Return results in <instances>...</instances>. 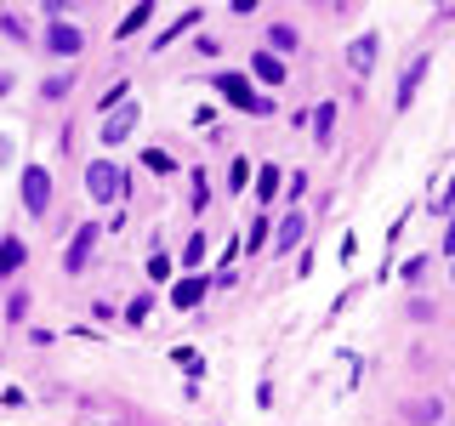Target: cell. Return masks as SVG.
<instances>
[{
    "label": "cell",
    "mask_w": 455,
    "mask_h": 426,
    "mask_svg": "<svg viewBox=\"0 0 455 426\" xmlns=\"http://www.w3.org/2000/svg\"><path fill=\"white\" fill-rule=\"evenodd\" d=\"M85 193H92L97 205H114V199L125 193V170H120V165H108V160H97L92 170H85Z\"/></svg>",
    "instance_id": "6da1fadb"
},
{
    "label": "cell",
    "mask_w": 455,
    "mask_h": 426,
    "mask_svg": "<svg viewBox=\"0 0 455 426\" xmlns=\"http://www.w3.org/2000/svg\"><path fill=\"white\" fill-rule=\"evenodd\" d=\"M217 91H222L234 108H245V114H274V103H267V97H256L245 75H222V80H217Z\"/></svg>",
    "instance_id": "7a4b0ae2"
},
{
    "label": "cell",
    "mask_w": 455,
    "mask_h": 426,
    "mask_svg": "<svg viewBox=\"0 0 455 426\" xmlns=\"http://www.w3.org/2000/svg\"><path fill=\"white\" fill-rule=\"evenodd\" d=\"M46 205H52V177H46V165H28L23 170V210L46 217Z\"/></svg>",
    "instance_id": "3957f363"
},
{
    "label": "cell",
    "mask_w": 455,
    "mask_h": 426,
    "mask_svg": "<svg viewBox=\"0 0 455 426\" xmlns=\"http://www.w3.org/2000/svg\"><path fill=\"white\" fill-rule=\"evenodd\" d=\"M92 245H97V222H80V233L68 239V256H63L68 273H85V262H92Z\"/></svg>",
    "instance_id": "277c9868"
},
{
    "label": "cell",
    "mask_w": 455,
    "mask_h": 426,
    "mask_svg": "<svg viewBox=\"0 0 455 426\" xmlns=\"http://www.w3.org/2000/svg\"><path fill=\"white\" fill-rule=\"evenodd\" d=\"M80 46H85V35H80L75 23H46V51L52 57H75Z\"/></svg>",
    "instance_id": "5b68a950"
},
{
    "label": "cell",
    "mask_w": 455,
    "mask_h": 426,
    "mask_svg": "<svg viewBox=\"0 0 455 426\" xmlns=\"http://www.w3.org/2000/svg\"><path fill=\"white\" fill-rule=\"evenodd\" d=\"M137 120H142L137 103H120V108H114L108 120H103V131H97V137H103V142H125V137L137 131Z\"/></svg>",
    "instance_id": "8992f818"
},
{
    "label": "cell",
    "mask_w": 455,
    "mask_h": 426,
    "mask_svg": "<svg viewBox=\"0 0 455 426\" xmlns=\"http://www.w3.org/2000/svg\"><path fill=\"white\" fill-rule=\"evenodd\" d=\"M205 290H211V284L199 279V273L177 279V290H171V307H177V312H188V307H199V302H205Z\"/></svg>",
    "instance_id": "52a82bcc"
},
{
    "label": "cell",
    "mask_w": 455,
    "mask_h": 426,
    "mask_svg": "<svg viewBox=\"0 0 455 426\" xmlns=\"http://www.w3.org/2000/svg\"><path fill=\"white\" fill-rule=\"evenodd\" d=\"M376 51H381V40H376V35H359V40L347 46V63L359 68V75H370V68H376Z\"/></svg>",
    "instance_id": "ba28073f"
},
{
    "label": "cell",
    "mask_w": 455,
    "mask_h": 426,
    "mask_svg": "<svg viewBox=\"0 0 455 426\" xmlns=\"http://www.w3.org/2000/svg\"><path fill=\"white\" fill-rule=\"evenodd\" d=\"M251 75L262 80V85H284V63H279L274 51H256V57H251Z\"/></svg>",
    "instance_id": "9c48e42d"
},
{
    "label": "cell",
    "mask_w": 455,
    "mask_h": 426,
    "mask_svg": "<svg viewBox=\"0 0 455 426\" xmlns=\"http://www.w3.org/2000/svg\"><path fill=\"white\" fill-rule=\"evenodd\" d=\"M23 256H28V245H23L18 233H6V239H0V273H18Z\"/></svg>",
    "instance_id": "30bf717a"
},
{
    "label": "cell",
    "mask_w": 455,
    "mask_h": 426,
    "mask_svg": "<svg viewBox=\"0 0 455 426\" xmlns=\"http://www.w3.org/2000/svg\"><path fill=\"white\" fill-rule=\"evenodd\" d=\"M302 233H307V217H284L279 239H274V250H296V245H302Z\"/></svg>",
    "instance_id": "8fae6325"
},
{
    "label": "cell",
    "mask_w": 455,
    "mask_h": 426,
    "mask_svg": "<svg viewBox=\"0 0 455 426\" xmlns=\"http://www.w3.org/2000/svg\"><path fill=\"white\" fill-rule=\"evenodd\" d=\"M421 75H427V57H421V63H410V68H404V85H398V108H410V97H416Z\"/></svg>",
    "instance_id": "7c38bea8"
},
{
    "label": "cell",
    "mask_w": 455,
    "mask_h": 426,
    "mask_svg": "<svg viewBox=\"0 0 455 426\" xmlns=\"http://www.w3.org/2000/svg\"><path fill=\"white\" fill-rule=\"evenodd\" d=\"M404 415L427 426V421H438V404H433V398H421V404H404Z\"/></svg>",
    "instance_id": "4fadbf2b"
},
{
    "label": "cell",
    "mask_w": 455,
    "mask_h": 426,
    "mask_svg": "<svg viewBox=\"0 0 455 426\" xmlns=\"http://www.w3.org/2000/svg\"><path fill=\"white\" fill-rule=\"evenodd\" d=\"M267 40H274L267 51H296V28H284V23H274V35H267Z\"/></svg>",
    "instance_id": "5bb4252c"
},
{
    "label": "cell",
    "mask_w": 455,
    "mask_h": 426,
    "mask_svg": "<svg viewBox=\"0 0 455 426\" xmlns=\"http://www.w3.org/2000/svg\"><path fill=\"white\" fill-rule=\"evenodd\" d=\"M331 125H336V108H331V103H319V114H313V131H319V142L331 137Z\"/></svg>",
    "instance_id": "9a60e30c"
},
{
    "label": "cell",
    "mask_w": 455,
    "mask_h": 426,
    "mask_svg": "<svg viewBox=\"0 0 455 426\" xmlns=\"http://www.w3.org/2000/svg\"><path fill=\"white\" fill-rule=\"evenodd\" d=\"M256 193H262V199L279 193V170H274V165H262V182H256Z\"/></svg>",
    "instance_id": "2e32d148"
},
{
    "label": "cell",
    "mask_w": 455,
    "mask_h": 426,
    "mask_svg": "<svg viewBox=\"0 0 455 426\" xmlns=\"http://www.w3.org/2000/svg\"><path fill=\"white\" fill-rule=\"evenodd\" d=\"M398 273H404V284H421V273H427V256H410V262L398 267Z\"/></svg>",
    "instance_id": "e0dca14e"
},
{
    "label": "cell",
    "mask_w": 455,
    "mask_h": 426,
    "mask_svg": "<svg viewBox=\"0 0 455 426\" xmlns=\"http://www.w3.org/2000/svg\"><path fill=\"white\" fill-rule=\"evenodd\" d=\"M68 85H75V80H68V75H52L46 85H40V91H46V97H52V103H57V97H68Z\"/></svg>",
    "instance_id": "ac0fdd59"
},
{
    "label": "cell",
    "mask_w": 455,
    "mask_h": 426,
    "mask_svg": "<svg viewBox=\"0 0 455 426\" xmlns=\"http://www.w3.org/2000/svg\"><path fill=\"white\" fill-rule=\"evenodd\" d=\"M120 103H125V80H114V85H108V91H103V108L114 114V108H120Z\"/></svg>",
    "instance_id": "d6986e66"
},
{
    "label": "cell",
    "mask_w": 455,
    "mask_h": 426,
    "mask_svg": "<svg viewBox=\"0 0 455 426\" xmlns=\"http://www.w3.org/2000/svg\"><path fill=\"white\" fill-rule=\"evenodd\" d=\"M148 307H154V302H148V296H137V302H132V307H125V319H132V324H142V319H148Z\"/></svg>",
    "instance_id": "ffe728a7"
},
{
    "label": "cell",
    "mask_w": 455,
    "mask_h": 426,
    "mask_svg": "<svg viewBox=\"0 0 455 426\" xmlns=\"http://www.w3.org/2000/svg\"><path fill=\"white\" fill-rule=\"evenodd\" d=\"M142 23H148V6H137V12H132V18H125V23H120V35H137V28H142Z\"/></svg>",
    "instance_id": "44dd1931"
},
{
    "label": "cell",
    "mask_w": 455,
    "mask_h": 426,
    "mask_svg": "<svg viewBox=\"0 0 455 426\" xmlns=\"http://www.w3.org/2000/svg\"><path fill=\"white\" fill-rule=\"evenodd\" d=\"M148 279H171V256H148Z\"/></svg>",
    "instance_id": "7402d4cb"
},
{
    "label": "cell",
    "mask_w": 455,
    "mask_h": 426,
    "mask_svg": "<svg viewBox=\"0 0 455 426\" xmlns=\"http://www.w3.org/2000/svg\"><path fill=\"white\" fill-rule=\"evenodd\" d=\"M177 364L188 369V375H199V352H194V347H182V352H177Z\"/></svg>",
    "instance_id": "603a6c76"
},
{
    "label": "cell",
    "mask_w": 455,
    "mask_h": 426,
    "mask_svg": "<svg viewBox=\"0 0 455 426\" xmlns=\"http://www.w3.org/2000/svg\"><path fill=\"white\" fill-rule=\"evenodd\" d=\"M455 205V182H444V188H438V210H450Z\"/></svg>",
    "instance_id": "cb8c5ba5"
},
{
    "label": "cell",
    "mask_w": 455,
    "mask_h": 426,
    "mask_svg": "<svg viewBox=\"0 0 455 426\" xmlns=\"http://www.w3.org/2000/svg\"><path fill=\"white\" fill-rule=\"evenodd\" d=\"M444 256L455 262V217H450V227H444Z\"/></svg>",
    "instance_id": "d4e9b609"
},
{
    "label": "cell",
    "mask_w": 455,
    "mask_h": 426,
    "mask_svg": "<svg viewBox=\"0 0 455 426\" xmlns=\"http://www.w3.org/2000/svg\"><path fill=\"white\" fill-rule=\"evenodd\" d=\"M12 165V137H0V170Z\"/></svg>",
    "instance_id": "484cf974"
},
{
    "label": "cell",
    "mask_w": 455,
    "mask_h": 426,
    "mask_svg": "<svg viewBox=\"0 0 455 426\" xmlns=\"http://www.w3.org/2000/svg\"><path fill=\"white\" fill-rule=\"evenodd\" d=\"M12 91V75H6V68H0V97H6Z\"/></svg>",
    "instance_id": "4316f807"
}]
</instances>
